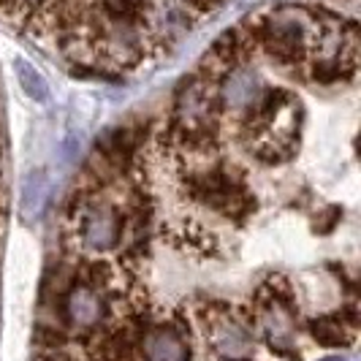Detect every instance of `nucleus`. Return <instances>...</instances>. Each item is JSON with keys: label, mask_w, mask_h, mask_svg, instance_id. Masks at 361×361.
Instances as JSON below:
<instances>
[{"label": "nucleus", "mask_w": 361, "mask_h": 361, "mask_svg": "<svg viewBox=\"0 0 361 361\" xmlns=\"http://www.w3.org/2000/svg\"><path fill=\"white\" fill-rule=\"evenodd\" d=\"M142 356L145 361H188L190 350L180 331L169 326H155L142 337Z\"/></svg>", "instance_id": "5"}, {"label": "nucleus", "mask_w": 361, "mask_h": 361, "mask_svg": "<svg viewBox=\"0 0 361 361\" xmlns=\"http://www.w3.org/2000/svg\"><path fill=\"white\" fill-rule=\"evenodd\" d=\"M92 11L109 25H133V27H142L155 17L152 0H101Z\"/></svg>", "instance_id": "6"}, {"label": "nucleus", "mask_w": 361, "mask_h": 361, "mask_svg": "<svg viewBox=\"0 0 361 361\" xmlns=\"http://www.w3.org/2000/svg\"><path fill=\"white\" fill-rule=\"evenodd\" d=\"M223 361H250L247 356H236V359H223Z\"/></svg>", "instance_id": "11"}, {"label": "nucleus", "mask_w": 361, "mask_h": 361, "mask_svg": "<svg viewBox=\"0 0 361 361\" xmlns=\"http://www.w3.org/2000/svg\"><path fill=\"white\" fill-rule=\"evenodd\" d=\"M326 361H343V359H326Z\"/></svg>", "instance_id": "12"}, {"label": "nucleus", "mask_w": 361, "mask_h": 361, "mask_svg": "<svg viewBox=\"0 0 361 361\" xmlns=\"http://www.w3.org/2000/svg\"><path fill=\"white\" fill-rule=\"evenodd\" d=\"M63 315L73 329L90 331L104 321L106 302L98 288H92L87 283H73L71 288L63 293Z\"/></svg>", "instance_id": "3"}, {"label": "nucleus", "mask_w": 361, "mask_h": 361, "mask_svg": "<svg viewBox=\"0 0 361 361\" xmlns=\"http://www.w3.org/2000/svg\"><path fill=\"white\" fill-rule=\"evenodd\" d=\"M185 190L196 201L207 204L209 209L226 215L234 223H242L245 217L253 215L255 209V199L245 190L242 180L226 166H215L209 171L190 174L185 180Z\"/></svg>", "instance_id": "1"}, {"label": "nucleus", "mask_w": 361, "mask_h": 361, "mask_svg": "<svg viewBox=\"0 0 361 361\" xmlns=\"http://www.w3.org/2000/svg\"><path fill=\"white\" fill-rule=\"evenodd\" d=\"M212 343H215L217 353L223 356V359H236V356H245L247 353V348H250V337H247V331L242 329V326L231 321V318H226V321H215L212 324Z\"/></svg>", "instance_id": "7"}, {"label": "nucleus", "mask_w": 361, "mask_h": 361, "mask_svg": "<svg viewBox=\"0 0 361 361\" xmlns=\"http://www.w3.org/2000/svg\"><path fill=\"white\" fill-rule=\"evenodd\" d=\"M14 71H17L19 87L25 90V95L36 104H47L49 101V85L44 79V73L38 71L36 66H30L27 60H14Z\"/></svg>", "instance_id": "9"}, {"label": "nucleus", "mask_w": 361, "mask_h": 361, "mask_svg": "<svg viewBox=\"0 0 361 361\" xmlns=\"http://www.w3.org/2000/svg\"><path fill=\"white\" fill-rule=\"evenodd\" d=\"M258 95H261V76L247 66L231 68L220 79L217 87V101H223V106L228 109H250Z\"/></svg>", "instance_id": "4"}, {"label": "nucleus", "mask_w": 361, "mask_h": 361, "mask_svg": "<svg viewBox=\"0 0 361 361\" xmlns=\"http://www.w3.org/2000/svg\"><path fill=\"white\" fill-rule=\"evenodd\" d=\"M310 334L318 340L326 348H340V345H348L353 331L337 318V315H321L315 321H310Z\"/></svg>", "instance_id": "8"}, {"label": "nucleus", "mask_w": 361, "mask_h": 361, "mask_svg": "<svg viewBox=\"0 0 361 361\" xmlns=\"http://www.w3.org/2000/svg\"><path fill=\"white\" fill-rule=\"evenodd\" d=\"M79 236L82 245L95 253H109L120 245L123 236V217L117 215L114 207L90 201L79 209Z\"/></svg>", "instance_id": "2"}, {"label": "nucleus", "mask_w": 361, "mask_h": 361, "mask_svg": "<svg viewBox=\"0 0 361 361\" xmlns=\"http://www.w3.org/2000/svg\"><path fill=\"white\" fill-rule=\"evenodd\" d=\"M44 193H47V174L44 171H33L22 182V209L25 217L38 215L41 204H44Z\"/></svg>", "instance_id": "10"}]
</instances>
